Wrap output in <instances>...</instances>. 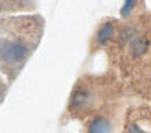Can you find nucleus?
Returning a JSON list of instances; mask_svg holds the SVG:
<instances>
[{
    "instance_id": "f257e3e1",
    "label": "nucleus",
    "mask_w": 151,
    "mask_h": 133,
    "mask_svg": "<svg viewBox=\"0 0 151 133\" xmlns=\"http://www.w3.org/2000/svg\"><path fill=\"white\" fill-rule=\"evenodd\" d=\"M94 103V96L90 89H76L70 100V107L72 109H88Z\"/></svg>"
},
{
    "instance_id": "f03ea898",
    "label": "nucleus",
    "mask_w": 151,
    "mask_h": 133,
    "mask_svg": "<svg viewBox=\"0 0 151 133\" xmlns=\"http://www.w3.org/2000/svg\"><path fill=\"white\" fill-rule=\"evenodd\" d=\"M88 133H112V124L105 116H96L88 124Z\"/></svg>"
},
{
    "instance_id": "7ed1b4c3",
    "label": "nucleus",
    "mask_w": 151,
    "mask_h": 133,
    "mask_svg": "<svg viewBox=\"0 0 151 133\" xmlns=\"http://www.w3.org/2000/svg\"><path fill=\"white\" fill-rule=\"evenodd\" d=\"M33 7V0H0V11H15Z\"/></svg>"
},
{
    "instance_id": "20e7f679",
    "label": "nucleus",
    "mask_w": 151,
    "mask_h": 133,
    "mask_svg": "<svg viewBox=\"0 0 151 133\" xmlns=\"http://www.w3.org/2000/svg\"><path fill=\"white\" fill-rule=\"evenodd\" d=\"M112 33H114V24H112V22H105V24L100 28L98 35H96V41L100 44H103V43H107L112 37Z\"/></svg>"
},
{
    "instance_id": "39448f33",
    "label": "nucleus",
    "mask_w": 151,
    "mask_h": 133,
    "mask_svg": "<svg viewBox=\"0 0 151 133\" xmlns=\"http://www.w3.org/2000/svg\"><path fill=\"white\" fill-rule=\"evenodd\" d=\"M146 44H147V41L144 39V37H134V39L131 41V50H133V54H134V56H140L142 52L146 50Z\"/></svg>"
},
{
    "instance_id": "423d86ee",
    "label": "nucleus",
    "mask_w": 151,
    "mask_h": 133,
    "mask_svg": "<svg viewBox=\"0 0 151 133\" xmlns=\"http://www.w3.org/2000/svg\"><path fill=\"white\" fill-rule=\"evenodd\" d=\"M134 4H137V0H125V4L122 7V15H124V17H125V15H129V11L133 9Z\"/></svg>"
},
{
    "instance_id": "0eeeda50",
    "label": "nucleus",
    "mask_w": 151,
    "mask_h": 133,
    "mask_svg": "<svg viewBox=\"0 0 151 133\" xmlns=\"http://www.w3.org/2000/svg\"><path fill=\"white\" fill-rule=\"evenodd\" d=\"M6 93H7V83L2 80V76H0V103L4 102V98H6Z\"/></svg>"
}]
</instances>
